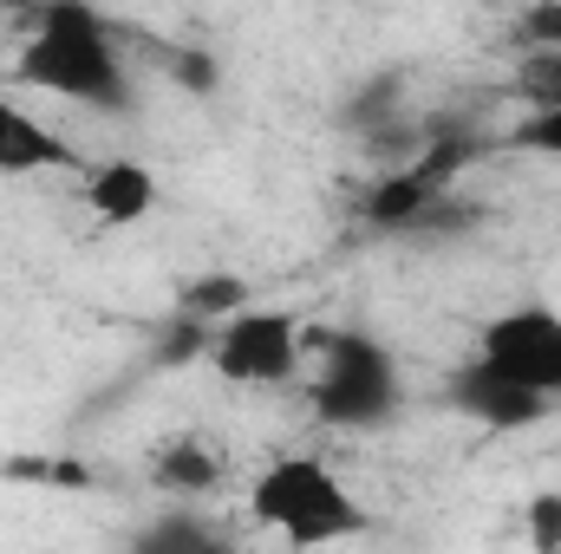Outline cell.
Wrapping results in <instances>:
<instances>
[{"instance_id":"6da1fadb","label":"cell","mask_w":561,"mask_h":554,"mask_svg":"<svg viewBox=\"0 0 561 554\" xmlns=\"http://www.w3.org/2000/svg\"><path fill=\"white\" fill-rule=\"evenodd\" d=\"M13 79L46 99L85 105V112H131V72H125L118 26L92 0H46V13L13 46Z\"/></svg>"},{"instance_id":"7a4b0ae2","label":"cell","mask_w":561,"mask_h":554,"mask_svg":"<svg viewBox=\"0 0 561 554\" xmlns=\"http://www.w3.org/2000/svg\"><path fill=\"white\" fill-rule=\"evenodd\" d=\"M307 359H313L307 399L327 430H379L405 412V366L386 339L359 326H327L307 333Z\"/></svg>"},{"instance_id":"3957f363","label":"cell","mask_w":561,"mask_h":554,"mask_svg":"<svg viewBox=\"0 0 561 554\" xmlns=\"http://www.w3.org/2000/svg\"><path fill=\"white\" fill-rule=\"evenodd\" d=\"M249 516L294 542V549H327V542H353L366 535V509L359 496L346 489V476L327 463V457H307V450H287L275 463L255 470L249 483Z\"/></svg>"},{"instance_id":"277c9868","label":"cell","mask_w":561,"mask_h":554,"mask_svg":"<svg viewBox=\"0 0 561 554\" xmlns=\"http://www.w3.org/2000/svg\"><path fill=\"white\" fill-rule=\"evenodd\" d=\"M209 366L216 379L242 385V392H280L307 372V326L280 307H236L209 326Z\"/></svg>"},{"instance_id":"5b68a950","label":"cell","mask_w":561,"mask_h":554,"mask_svg":"<svg viewBox=\"0 0 561 554\" xmlns=\"http://www.w3.org/2000/svg\"><path fill=\"white\" fill-rule=\"evenodd\" d=\"M477 366H490L496 379L536 392V399H561V313L542 300H523V307H503L477 326V346H470Z\"/></svg>"},{"instance_id":"8992f818","label":"cell","mask_w":561,"mask_h":554,"mask_svg":"<svg viewBox=\"0 0 561 554\" xmlns=\"http://www.w3.org/2000/svg\"><path fill=\"white\" fill-rule=\"evenodd\" d=\"M444 399H450V412H463L470 424H483V430H496V437L529 430V424H542V417L556 412L549 399H536V392H523V385L496 379V372H490V366H477V359H463V366L444 379Z\"/></svg>"},{"instance_id":"52a82bcc","label":"cell","mask_w":561,"mask_h":554,"mask_svg":"<svg viewBox=\"0 0 561 554\" xmlns=\"http://www.w3.org/2000/svg\"><path fill=\"white\" fill-rule=\"evenodd\" d=\"M46 170H79L72 138H59L13 92H0V176H46Z\"/></svg>"},{"instance_id":"ba28073f","label":"cell","mask_w":561,"mask_h":554,"mask_svg":"<svg viewBox=\"0 0 561 554\" xmlns=\"http://www.w3.org/2000/svg\"><path fill=\"white\" fill-rule=\"evenodd\" d=\"M85 203L105 229H131L157 209V170L138 157H112V163L85 170Z\"/></svg>"},{"instance_id":"9c48e42d","label":"cell","mask_w":561,"mask_h":554,"mask_svg":"<svg viewBox=\"0 0 561 554\" xmlns=\"http://www.w3.org/2000/svg\"><path fill=\"white\" fill-rule=\"evenodd\" d=\"M222 457L209 450V443H196V437H163L157 450H150V489L157 496H176V503H203V496H216L222 489Z\"/></svg>"},{"instance_id":"30bf717a","label":"cell","mask_w":561,"mask_h":554,"mask_svg":"<svg viewBox=\"0 0 561 554\" xmlns=\"http://www.w3.org/2000/svg\"><path fill=\"white\" fill-rule=\"evenodd\" d=\"M242 300H249V280L242 275H203V280H190L183 313H190V320H222V313H236Z\"/></svg>"},{"instance_id":"8fae6325","label":"cell","mask_w":561,"mask_h":554,"mask_svg":"<svg viewBox=\"0 0 561 554\" xmlns=\"http://www.w3.org/2000/svg\"><path fill=\"white\" fill-rule=\"evenodd\" d=\"M510 39L516 53H561V0H529L510 20Z\"/></svg>"},{"instance_id":"7c38bea8","label":"cell","mask_w":561,"mask_h":554,"mask_svg":"<svg viewBox=\"0 0 561 554\" xmlns=\"http://www.w3.org/2000/svg\"><path fill=\"white\" fill-rule=\"evenodd\" d=\"M138 549H222V529H209V522H196V516H163V522H150L138 535Z\"/></svg>"},{"instance_id":"4fadbf2b","label":"cell","mask_w":561,"mask_h":554,"mask_svg":"<svg viewBox=\"0 0 561 554\" xmlns=\"http://www.w3.org/2000/svg\"><path fill=\"white\" fill-rule=\"evenodd\" d=\"M510 143H516V150H529V157H556V163H561V99L536 105V112L510 131Z\"/></svg>"},{"instance_id":"5bb4252c","label":"cell","mask_w":561,"mask_h":554,"mask_svg":"<svg viewBox=\"0 0 561 554\" xmlns=\"http://www.w3.org/2000/svg\"><path fill=\"white\" fill-rule=\"evenodd\" d=\"M529 542L536 549H561V496H536L529 503Z\"/></svg>"},{"instance_id":"9a60e30c","label":"cell","mask_w":561,"mask_h":554,"mask_svg":"<svg viewBox=\"0 0 561 554\" xmlns=\"http://www.w3.org/2000/svg\"><path fill=\"white\" fill-rule=\"evenodd\" d=\"M39 13H46V0H0V33H13V39H20Z\"/></svg>"}]
</instances>
